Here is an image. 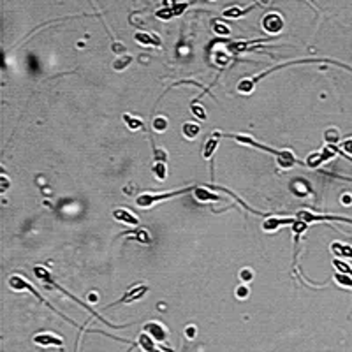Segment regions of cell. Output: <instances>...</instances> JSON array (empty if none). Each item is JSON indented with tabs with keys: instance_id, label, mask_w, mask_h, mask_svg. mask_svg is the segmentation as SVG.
<instances>
[{
	"instance_id": "2",
	"label": "cell",
	"mask_w": 352,
	"mask_h": 352,
	"mask_svg": "<svg viewBox=\"0 0 352 352\" xmlns=\"http://www.w3.org/2000/svg\"><path fill=\"white\" fill-rule=\"evenodd\" d=\"M262 27L264 30L270 34H278L282 29H284V18H282L278 13H270L262 18Z\"/></svg>"
},
{
	"instance_id": "6",
	"label": "cell",
	"mask_w": 352,
	"mask_h": 352,
	"mask_svg": "<svg viewBox=\"0 0 352 352\" xmlns=\"http://www.w3.org/2000/svg\"><path fill=\"white\" fill-rule=\"evenodd\" d=\"M331 250H333V254L338 255V257L350 259L352 261V247L350 245H343V243L334 241V243H331Z\"/></svg>"
},
{
	"instance_id": "20",
	"label": "cell",
	"mask_w": 352,
	"mask_h": 352,
	"mask_svg": "<svg viewBox=\"0 0 352 352\" xmlns=\"http://www.w3.org/2000/svg\"><path fill=\"white\" fill-rule=\"evenodd\" d=\"M165 127H167V120H165V118L158 116V118L153 120V129H155V130H164Z\"/></svg>"
},
{
	"instance_id": "18",
	"label": "cell",
	"mask_w": 352,
	"mask_h": 352,
	"mask_svg": "<svg viewBox=\"0 0 352 352\" xmlns=\"http://www.w3.org/2000/svg\"><path fill=\"white\" fill-rule=\"evenodd\" d=\"M132 62V57H123V58H118V60L113 64V67L116 69V71H122V69H125L127 65Z\"/></svg>"
},
{
	"instance_id": "12",
	"label": "cell",
	"mask_w": 352,
	"mask_h": 352,
	"mask_svg": "<svg viewBox=\"0 0 352 352\" xmlns=\"http://www.w3.org/2000/svg\"><path fill=\"white\" fill-rule=\"evenodd\" d=\"M136 41L144 46H153V44L160 46V39L157 37V34H136Z\"/></svg>"
},
{
	"instance_id": "21",
	"label": "cell",
	"mask_w": 352,
	"mask_h": 352,
	"mask_svg": "<svg viewBox=\"0 0 352 352\" xmlns=\"http://www.w3.org/2000/svg\"><path fill=\"white\" fill-rule=\"evenodd\" d=\"M132 238H136L137 241H143V243H148V241H150V236H148L146 234V231H137V234H134Z\"/></svg>"
},
{
	"instance_id": "8",
	"label": "cell",
	"mask_w": 352,
	"mask_h": 352,
	"mask_svg": "<svg viewBox=\"0 0 352 352\" xmlns=\"http://www.w3.org/2000/svg\"><path fill=\"white\" fill-rule=\"evenodd\" d=\"M113 217H115L116 220H120V222L130 224V226H137V222H139V220L136 219V215H132V213L127 212V210H115V212H113Z\"/></svg>"
},
{
	"instance_id": "9",
	"label": "cell",
	"mask_w": 352,
	"mask_h": 352,
	"mask_svg": "<svg viewBox=\"0 0 352 352\" xmlns=\"http://www.w3.org/2000/svg\"><path fill=\"white\" fill-rule=\"evenodd\" d=\"M219 139H220V132L217 130V132H213V136L210 137L208 141H206L205 151H203V157H205V158H210V157H212L213 151L217 150V144H219Z\"/></svg>"
},
{
	"instance_id": "16",
	"label": "cell",
	"mask_w": 352,
	"mask_h": 352,
	"mask_svg": "<svg viewBox=\"0 0 352 352\" xmlns=\"http://www.w3.org/2000/svg\"><path fill=\"white\" fill-rule=\"evenodd\" d=\"M184 134L189 137V139H194V137L199 134V127L196 125V123H185V125H184Z\"/></svg>"
},
{
	"instance_id": "4",
	"label": "cell",
	"mask_w": 352,
	"mask_h": 352,
	"mask_svg": "<svg viewBox=\"0 0 352 352\" xmlns=\"http://www.w3.org/2000/svg\"><path fill=\"white\" fill-rule=\"evenodd\" d=\"M34 341L41 347H62L64 345V340L57 334H51V333H41V334H36L34 336Z\"/></svg>"
},
{
	"instance_id": "22",
	"label": "cell",
	"mask_w": 352,
	"mask_h": 352,
	"mask_svg": "<svg viewBox=\"0 0 352 352\" xmlns=\"http://www.w3.org/2000/svg\"><path fill=\"white\" fill-rule=\"evenodd\" d=\"M341 150H343L345 153L352 155V139H345L343 143H341Z\"/></svg>"
},
{
	"instance_id": "10",
	"label": "cell",
	"mask_w": 352,
	"mask_h": 352,
	"mask_svg": "<svg viewBox=\"0 0 352 352\" xmlns=\"http://www.w3.org/2000/svg\"><path fill=\"white\" fill-rule=\"evenodd\" d=\"M294 222L292 219H268L266 222L262 224V229L271 233V231H277L280 226H285V224H291Z\"/></svg>"
},
{
	"instance_id": "23",
	"label": "cell",
	"mask_w": 352,
	"mask_h": 352,
	"mask_svg": "<svg viewBox=\"0 0 352 352\" xmlns=\"http://www.w3.org/2000/svg\"><path fill=\"white\" fill-rule=\"evenodd\" d=\"M236 296H238V298H247V296H248V287H238Z\"/></svg>"
},
{
	"instance_id": "24",
	"label": "cell",
	"mask_w": 352,
	"mask_h": 352,
	"mask_svg": "<svg viewBox=\"0 0 352 352\" xmlns=\"http://www.w3.org/2000/svg\"><path fill=\"white\" fill-rule=\"evenodd\" d=\"M215 32H217V34H224V36H227V34H229V29H227V27H222V25H217V23H215Z\"/></svg>"
},
{
	"instance_id": "26",
	"label": "cell",
	"mask_w": 352,
	"mask_h": 352,
	"mask_svg": "<svg viewBox=\"0 0 352 352\" xmlns=\"http://www.w3.org/2000/svg\"><path fill=\"white\" fill-rule=\"evenodd\" d=\"M192 111H194L196 113V115H199V118H205V111H203V109L201 108H196V106H194V108H192Z\"/></svg>"
},
{
	"instance_id": "7",
	"label": "cell",
	"mask_w": 352,
	"mask_h": 352,
	"mask_svg": "<svg viewBox=\"0 0 352 352\" xmlns=\"http://www.w3.org/2000/svg\"><path fill=\"white\" fill-rule=\"evenodd\" d=\"M146 291H148L146 285H136L134 289H130V292H127V294L116 303H130V301H134V299H139Z\"/></svg>"
},
{
	"instance_id": "17",
	"label": "cell",
	"mask_w": 352,
	"mask_h": 352,
	"mask_svg": "<svg viewBox=\"0 0 352 352\" xmlns=\"http://www.w3.org/2000/svg\"><path fill=\"white\" fill-rule=\"evenodd\" d=\"M153 172L157 174L158 180H164V178H165V164H164V162H155Z\"/></svg>"
},
{
	"instance_id": "19",
	"label": "cell",
	"mask_w": 352,
	"mask_h": 352,
	"mask_svg": "<svg viewBox=\"0 0 352 352\" xmlns=\"http://www.w3.org/2000/svg\"><path fill=\"white\" fill-rule=\"evenodd\" d=\"M252 86H254V79H247V81L238 85V90L243 92V94H248V92H252Z\"/></svg>"
},
{
	"instance_id": "27",
	"label": "cell",
	"mask_w": 352,
	"mask_h": 352,
	"mask_svg": "<svg viewBox=\"0 0 352 352\" xmlns=\"http://www.w3.org/2000/svg\"><path fill=\"white\" fill-rule=\"evenodd\" d=\"M241 278H243V280H250V278H252V275H250V271H248V270H245V271H241Z\"/></svg>"
},
{
	"instance_id": "15",
	"label": "cell",
	"mask_w": 352,
	"mask_h": 352,
	"mask_svg": "<svg viewBox=\"0 0 352 352\" xmlns=\"http://www.w3.org/2000/svg\"><path fill=\"white\" fill-rule=\"evenodd\" d=\"M123 120H125V123H127V125H129L132 130L143 129V120L134 118V116H130V115H123Z\"/></svg>"
},
{
	"instance_id": "3",
	"label": "cell",
	"mask_w": 352,
	"mask_h": 352,
	"mask_svg": "<svg viewBox=\"0 0 352 352\" xmlns=\"http://www.w3.org/2000/svg\"><path fill=\"white\" fill-rule=\"evenodd\" d=\"M143 331L151 338L153 341H165L167 340V331L162 324L158 322H148L146 326L143 327Z\"/></svg>"
},
{
	"instance_id": "25",
	"label": "cell",
	"mask_w": 352,
	"mask_h": 352,
	"mask_svg": "<svg viewBox=\"0 0 352 352\" xmlns=\"http://www.w3.org/2000/svg\"><path fill=\"white\" fill-rule=\"evenodd\" d=\"M185 334H187L189 338H194L196 336V327L194 326H189L187 331H185Z\"/></svg>"
},
{
	"instance_id": "5",
	"label": "cell",
	"mask_w": 352,
	"mask_h": 352,
	"mask_svg": "<svg viewBox=\"0 0 352 352\" xmlns=\"http://www.w3.org/2000/svg\"><path fill=\"white\" fill-rule=\"evenodd\" d=\"M298 219L305 220V222H319V220H338V222H348L352 224V219H345V217H333V215H312L308 212H299Z\"/></svg>"
},
{
	"instance_id": "14",
	"label": "cell",
	"mask_w": 352,
	"mask_h": 352,
	"mask_svg": "<svg viewBox=\"0 0 352 352\" xmlns=\"http://www.w3.org/2000/svg\"><path fill=\"white\" fill-rule=\"evenodd\" d=\"M334 282L336 284H340V285H343V287H350L352 289V277L350 275H347V273H334Z\"/></svg>"
},
{
	"instance_id": "1",
	"label": "cell",
	"mask_w": 352,
	"mask_h": 352,
	"mask_svg": "<svg viewBox=\"0 0 352 352\" xmlns=\"http://www.w3.org/2000/svg\"><path fill=\"white\" fill-rule=\"evenodd\" d=\"M194 189H196V187H192V189H184V191H178V192H169V194H160V196H153V194H143V196H139V198L136 199V203H137V206H141V208H148V206L155 205V203H158V201H164V199H169V198H176V196L185 194V192H189V191H194Z\"/></svg>"
},
{
	"instance_id": "13",
	"label": "cell",
	"mask_w": 352,
	"mask_h": 352,
	"mask_svg": "<svg viewBox=\"0 0 352 352\" xmlns=\"http://www.w3.org/2000/svg\"><path fill=\"white\" fill-rule=\"evenodd\" d=\"M278 164H280L282 169H289V167H292V165L296 164V157L292 155V151L284 150L280 157H278Z\"/></svg>"
},
{
	"instance_id": "11",
	"label": "cell",
	"mask_w": 352,
	"mask_h": 352,
	"mask_svg": "<svg viewBox=\"0 0 352 352\" xmlns=\"http://www.w3.org/2000/svg\"><path fill=\"white\" fill-rule=\"evenodd\" d=\"M194 198L198 199V201H201V203L219 201V198H217L215 194H212L210 191H206V189H201V187H196L194 189Z\"/></svg>"
}]
</instances>
